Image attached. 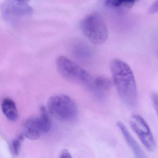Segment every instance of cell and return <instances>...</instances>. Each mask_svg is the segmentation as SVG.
<instances>
[{
	"label": "cell",
	"instance_id": "9",
	"mask_svg": "<svg viewBox=\"0 0 158 158\" xmlns=\"http://www.w3.org/2000/svg\"><path fill=\"white\" fill-rule=\"evenodd\" d=\"M2 110L5 117L11 122L18 118V112L15 102L10 98H5L1 103Z\"/></svg>",
	"mask_w": 158,
	"mask_h": 158
},
{
	"label": "cell",
	"instance_id": "16",
	"mask_svg": "<svg viewBox=\"0 0 158 158\" xmlns=\"http://www.w3.org/2000/svg\"><path fill=\"white\" fill-rule=\"evenodd\" d=\"M60 158H72V155L67 150H63L61 152Z\"/></svg>",
	"mask_w": 158,
	"mask_h": 158
},
{
	"label": "cell",
	"instance_id": "11",
	"mask_svg": "<svg viewBox=\"0 0 158 158\" xmlns=\"http://www.w3.org/2000/svg\"><path fill=\"white\" fill-rule=\"evenodd\" d=\"M40 115L38 117L42 133H47L50 130L52 127V120L48 112L44 106L40 108Z\"/></svg>",
	"mask_w": 158,
	"mask_h": 158
},
{
	"label": "cell",
	"instance_id": "6",
	"mask_svg": "<svg viewBox=\"0 0 158 158\" xmlns=\"http://www.w3.org/2000/svg\"><path fill=\"white\" fill-rule=\"evenodd\" d=\"M129 124L144 147L149 151H153L156 147V142L148 125L143 117L139 114H133L130 117Z\"/></svg>",
	"mask_w": 158,
	"mask_h": 158
},
{
	"label": "cell",
	"instance_id": "3",
	"mask_svg": "<svg viewBox=\"0 0 158 158\" xmlns=\"http://www.w3.org/2000/svg\"><path fill=\"white\" fill-rule=\"evenodd\" d=\"M47 106L49 112L62 122H73L78 116L76 103L72 98L64 94L52 96L48 100Z\"/></svg>",
	"mask_w": 158,
	"mask_h": 158
},
{
	"label": "cell",
	"instance_id": "5",
	"mask_svg": "<svg viewBox=\"0 0 158 158\" xmlns=\"http://www.w3.org/2000/svg\"><path fill=\"white\" fill-rule=\"evenodd\" d=\"M1 10L3 18L12 24H18L29 19L33 12V9L28 2L15 0L3 2Z\"/></svg>",
	"mask_w": 158,
	"mask_h": 158
},
{
	"label": "cell",
	"instance_id": "14",
	"mask_svg": "<svg viewBox=\"0 0 158 158\" xmlns=\"http://www.w3.org/2000/svg\"><path fill=\"white\" fill-rule=\"evenodd\" d=\"M152 99L153 107L158 117V94L156 93H153L152 96Z\"/></svg>",
	"mask_w": 158,
	"mask_h": 158
},
{
	"label": "cell",
	"instance_id": "2",
	"mask_svg": "<svg viewBox=\"0 0 158 158\" xmlns=\"http://www.w3.org/2000/svg\"><path fill=\"white\" fill-rule=\"evenodd\" d=\"M56 65L58 73L67 81L88 87H94V80L91 76L67 57L59 56L56 59Z\"/></svg>",
	"mask_w": 158,
	"mask_h": 158
},
{
	"label": "cell",
	"instance_id": "4",
	"mask_svg": "<svg viewBox=\"0 0 158 158\" xmlns=\"http://www.w3.org/2000/svg\"><path fill=\"white\" fill-rule=\"evenodd\" d=\"M80 27L84 35L92 44L101 45L108 38L107 26L98 14H92L86 16L81 21Z\"/></svg>",
	"mask_w": 158,
	"mask_h": 158
},
{
	"label": "cell",
	"instance_id": "10",
	"mask_svg": "<svg viewBox=\"0 0 158 158\" xmlns=\"http://www.w3.org/2000/svg\"><path fill=\"white\" fill-rule=\"evenodd\" d=\"M135 2V1L109 0L105 2V5L117 13L123 15L127 13L133 7Z\"/></svg>",
	"mask_w": 158,
	"mask_h": 158
},
{
	"label": "cell",
	"instance_id": "12",
	"mask_svg": "<svg viewBox=\"0 0 158 158\" xmlns=\"http://www.w3.org/2000/svg\"><path fill=\"white\" fill-rule=\"evenodd\" d=\"M112 85L111 80L105 77H99L94 80V87L99 90H109Z\"/></svg>",
	"mask_w": 158,
	"mask_h": 158
},
{
	"label": "cell",
	"instance_id": "8",
	"mask_svg": "<svg viewBox=\"0 0 158 158\" xmlns=\"http://www.w3.org/2000/svg\"><path fill=\"white\" fill-rule=\"evenodd\" d=\"M117 125L125 139L126 141L132 149L135 157L136 158H146L144 152L139 146L137 142L131 135L124 124L121 122H118L117 123Z\"/></svg>",
	"mask_w": 158,
	"mask_h": 158
},
{
	"label": "cell",
	"instance_id": "1",
	"mask_svg": "<svg viewBox=\"0 0 158 158\" xmlns=\"http://www.w3.org/2000/svg\"><path fill=\"white\" fill-rule=\"evenodd\" d=\"M110 70L121 100L128 108H135L138 102L137 88L130 66L121 60H114L111 63Z\"/></svg>",
	"mask_w": 158,
	"mask_h": 158
},
{
	"label": "cell",
	"instance_id": "13",
	"mask_svg": "<svg viewBox=\"0 0 158 158\" xmlns=\"http://www.w3.org/2000/svg\"><path fill=\"white\" fill-rule=\"evenodd\" d=\"M24 137L23 135H19L12 141L11 150L15 155L17 156L19 155Z\"/></svg>",
	"mask_w": 158,
	"mask_h": 158
},
{
	"label": "cell",
	"instance_id": "7",
	"mask_svg": "<svg viewBox=\"0 0 158 158\" xmlns=\"http://www.w3.org/2000/svg\"><path fill=\"white\" fill-rule=\"evenodd\" d=\"M42 132L38 117L27 119L23 126V135L30 140L38 139Z\"/></svg>",
	"mask_w": 158,
	"mask_h": 158
},
{
	"label": "cell",
	"instance_id": "15",
	"mask_svg": "<svg viewBox=\"0 0 158 158\" xmlns=\"http://www.w3.org/2000/svg\"><path fill=\"white\" fill-rule=\"evenodd\" d=\"M148 12L149 14H153L158 12V1H155L149 9Z\"/></svg>",
	"mask_w": 158,
	"mask_h": 158
}]
</instances>
